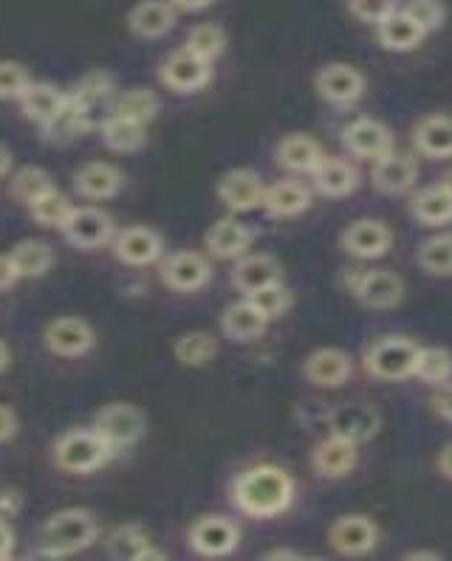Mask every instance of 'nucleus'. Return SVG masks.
Returning <instances> with one entry per match:
<instances>
[{"mask_svg":"<svg viewBox=\"0 0 452 561\" xmlns=\"http://www.w3.org/2000/svg\"><path fill=\"white\" fill-rule=\"evenodd\" d=\"M294 496H297L294 477L272 462L247 469L233 482L235 508L252 519H274V516L286 514Z\"/></svg>","mask_w":452,"mask_h":561,"instance_id":"1","label":"nucleus"},{"mask_svg":"<svg viewBox=\"0 0 452 561\" xmlns=\"http://www.w3.org/2000/svg\"><path fill=\"white\" fill-rule=\"evenodd\" d=\"M43 556L60 559L68 553H80L91 548L100 536V522L86 508H63L46 519L41 530Z\"/></svg>","mask_w":452,"mask_h":561,"instance_id":"2","label":"nucleus"},{"mask_svg":"<svg viewBox=\"0 0 452 561\" xmlns=\"http://www.w3.org/2000/svg\"><path fill=\"white\" fill-rule=\"evenodd\" d=\"M116 451L97 435V430H68L54 443V462L68 474H91L102 469Z\"/></svg>","mask_w":452,"mask_h":561,"instance_id":"3","label":"nucleus"},{"mask_svg":"<svg viewBox=\"0 0 452 561\" xmlns=\"http://www.w3.org/2000/svg\"><path fill=\"white\" fill-rule=\"evenodd\" d=\"M419 344L407 336H382L368 347L365 370L380 381H405L413 378Z\"/></svg>","mask_w":452,"mask_h":561,"instance_id":"4","label":"nucleus"},{"mask_svg":"<svg viewBox=\"0 0 452 561\" xmlns=\"http://www.w3.org/2000/svg\"><path fill=\"white\" fill-rule=\"evenodd\" d=\"M93 430H97V435H100L113 451H122L131 449L134 443L142 440V435H145L147 430V417L136 403H105V407L97 412V417H93Z\"/></svg>","mask_w":452,"mask_h":561,"instance_id":"5","label":"nucleus"},{"mask_svg":"<svg viewBox=\"0 0 452 561\" xmlns=\"http://www.w3.org/2000/svg\"><path fill=\"white\" fill-rule=\"evenodd\" d=\"M348 288L368 311H393L405 299V279L385 268L353 271L348 277Z\"/></svg>","mask_w":452,"mask_h":561,"instance_id":"6","label":"nucleus"},{"mask_svg":"<svg viewBox=\"0 0 452 561\" xmlns=\"http://www.w3.org/2000/svg\"><path fill=\"white\" fill-rule=\"evenodd\" d=\"M314 88H317L319 100H326L328 105H353L365 96V77L360 68L348 66V62H328L314 77Z\"/></svg>","mask_w":452,"mask_h":561,"instance_id":"7","label":"nucleus"},{"mask_svg":"<svg viewBox=\"0 0 452 561\" xmlns=\"http://www.w3.org/2000/svg\"><path fill=\"white\" fill-rule=\"evenodd\" d=\"M240 545V528L229 516L206 514L199 516L190 528V548L199 556H210V559H221L229 556Z\"/></svg>","mask_w":452,"mask_h":561,"instance_id":"8","label":"nucleus"},{"mask_svg":"<svg viewBox=\"0 0 452 561\" xmlns=\"http://www.w3.org/2000/svg\"><path fill=\"white\" fill-rule=\"evenodd\" d=\"M376 541H380V525L368 514L339 516L328 528V545L339 556H351V559L365 556L376 548Z\"/></svg>","mask_w":452,"mask_h":561,"instance_id":"9","label":"nucleus"},{"mask_svg":"<svg viewBox=\"0 0 452 561\" xmlns=\"http://www.w3.org/2000/svg\"><path fill=\"white\" fill-rule=\"evenodd\" d=\"M63 238L82 251L102 249L113 240V220L97 206H74L71 218L63 226Z\"/></svg>","mask_w":452,"mask_h":561,"instance_id":"10","label":"nucleus"},{"mask_svg":"<svg viewBox=\"0 0 452 561\" xmlns=\"http://www.w3.org/2000/svg\"><path fill=\"white\" fill-rule=\"evenodd\" d=\"M213 279V265L201 251H176L161 263V283L170 291L193 294Z\"/></svg>","mask_w":452,"mask_h":561,"instance_id":"11","label":"nucleus"},{"mask_svg":"<svg viewBox=\"0 0 452 561\" xmlns=\"http://www.w3.org/2000/svg\"><path fill=\"white\" fill-rule=\"evenodd\" d=\"M43 342L48 351L60 358H80L93 351L97 344V333L91 324L80 317H60L46 324L43 331Z\"/></svg>","mask_w":452,"mask_h":561,"instance_id":"12","label":"nucleus"},{"mask_svg":"<svg viewBox=\"0 0 452 561\" xmlns=\"http://www.w3.org/2000/svg\"><path fill=\"white\" fill-rule=\"evenodd\" d=\"M342 145H346V150L351 152L353 159L371 161L373 164L376 159L393 152V133L380 119L360 116L351 125H346V130H342Z\"/></svg>","mask_w":452,"mask_h":561,"instance_id":"13","label":"nucleus"},{"mask_svg":"<svg viewBox=\"0 0 452 561\" xmlns=\"http://www.w3.org/2000/svg\"><path fill=\"white\" fill-rule=\"evenodd\" d=\"M342 249L357 260H380L385 257L393 245V231L385 220L360 218L348 224V229L339 238Z\"/></svg>","mask_w":452,"mask_h":561,"instance_id":"14","label":"nucleus"},{"mask_svg":"<svg viewBox=\"0 0 452 561\" xmlns=\"http://www.w3.org/2000/svg\"><path fill=\"white\" fill-rule=\"evenodd\" d=\"M380 430L382 415L371 403H342V407H337L328 415V432L346 437V440L357 443V446L373 440V437L380 435Z\"/></svg>","mask_w":452,"mask_h":561,"instance_id":"15","label":"nucleus"},{"mask_svg":"<svg viewBox=\"0 0 452 561\" xmlns=\"http://www.w3.org/2000/svg\"><path fill=\"white\" fill-rule=\"evenodd\" d=\"M159 77L173 93H199L201 88H206L210 80H213V66L199 60L187 48H181V51H173L161 62Z\"/></svg>","mask_w":452,"mask_h":561,"instance_id":"16","label":"nucleus"},{"mask_svg":"<svg viewBox=\"0 0 452 561\" xmlns=\"http://www.w3.org/2000/svg\"><path fill=\"white\" fill-rule=\"evenodd\" d=\"M111 243L116 260L125 265H134V268L154 265L165 254V240H161V234L154 229H147V226H131V229L113 234Z\"/></svg>","mask_w":452,"mask_h":561,"instance_id":"17","label":"nucleus"},{"mask_svg":"<svg viewBox=\"0 0 452 561\" xmlns=\"http://www.w3.org/2000/svg\"><path fill=\"white\" fill-rule=\"evenodd\" d=\"M351 356L339 347H319V351L308 353L306 362H303V376L319 390H337L351 378Z\"/></svg>","mask_w":452,"mask_h":561,"instance_id":"18","label":"nucleus"},{"mask_svg":"<svg viewBox=\"0 0 452 561\" xmlns=\"http://www.w3.org/2000/svg\"><path fill=\"white\" fill-rule=\"evenodd\" d=\"M357 462H360V446L346 440V437L331 435V432L312 451L314 471L319 477H326V480H342V477H348L357 469Z\"/></svg>","mask_w":452,"mask_h":561,"instance_id":"19","label":"nucleus"},{"mask_svg":"<svg viewBox=\"0 0 452 561\" xmlns=\"http://www.w3.org/2000/svg\"><path fill=\"white\" fill-rule=\"evenodd\" d=\"M263 179L249 167H238L229 170L224 179L218 181V198L229 211H252L263 204Z\"/></svg>","mask_w":452,"mask_h":561,"instance_id":"20","label":"nucleus"},{"mask_svg":"<svg viewBox=\"0 0 452 561\" xmlns=\"http://www.w3.org/2000/svg\"><path fill=\"white\" fill-rule=\"evenodd\" d=\"M371 181L376 186V192H382V195H405L419 181V164H416L413 156L393 150L387 156H382V159L373 161Z\"/></svg>","mask_w":452,"mask_h":561,"instance_id":"21","label":"nucleus"},{"mask_svg":"<svg viewBox=\"0 0 452 561\" xmlns=\"http://www.w3.org/2000/svg\"><path fill=\"white\" fill-rule=\"evenodd\" d=\"M252 240V229L247 224H240L238 218H221L204 234L206 251L218 260H240L244 254H249Z\"/></svg>","mask_w":452,"mask_h":561,"instance_id":"22","label":"nucleus"},{"mask_svg":"<svg viewBox=\"0 0 452 561\" xmlns=\"http://www.w3.org/2000/svg\"><path fill=\"white\" fill-rule=\"evenodd\" d=\"M176 26V7L170 0H139L127 12V28L142 41H159Z\"/></svg>","mask_w":452,"mask_h":561,"instance_id":"23","label":"nucleus"},{"mask_svg":"<svg viewBox=\"0 0 452 561\" xmlns=\"http://www.w3.org/2000/svg\"><path fill=\"white\" fill-rule=\"evenodd\" d=\"M122 184H125V179H122L120 167L108 164V161H88L74 172V190L88 201L116 198Z\"/></svg>","mask_w":452,"mask_h":561,"instance_id":"24","label":"nucleus"},{"mask_svg":"<svg viewBox=\"0 0 452 561\" xmlns=\"http://www.w3.org/2000/svg\"><path fill=\"white\" fill-rule=\"evenodd\" d=\"M267 328L269 319L263 317L247 297L240 299V302H233L229 308H224V313H221V333H224L229 342H255V339H260L267 333Z\"/></svg>","mask_w":452,"mask_h":561,"instance_id":"25","label":"nucleus"},{"mask_svg":"<svg viewBox=\"0 0 452 561\" xmlns=\"http://www.w3.org/2000/svg\"><path fill=\"white\" fill-rule=\"evenodd\" d=\"M323 159H326V150L306 133H289L278 145V164L297 175H312L323 164Z\"/></svg>","mask_w":452,"mask_h":561,"instance_id":"26","label":"nucleus"},{"mask_svg":"<svg viewBox=\"0 0 452 561\" xmlns=\"http://www.w3.org/2000/svg\"><path fill=\"white\" fill-rule=\"evenodd\" d=\"M280 279H283V268H280V260L272 257V254H244L233 271V285L244 297L272 283H280Z\"/></svg>","mask_w":452,"mask_h":561,"instance_id":"27","label":"nucleus"},{"mask_svg":"<svg viewBox=\"0 0 452 561\" xmlns=\"http://www.w3.org/2000/svg\"><path fill=\"white\" fill-rule=\"evenodd\" d=\"M260 206L267 209L269 218H297V215H303L312 206V192H308V186L303 181H278V184L267 186L263 204Z\"/></svg>","mask_w":452,"mask_h":561,"instance_id":"28","label":"nucleus"},{"mask_svg":"<svg viewBox=\"0 0 452 561\" xmlns=\"http://www.w3.org/2000/svg\"><path fill=\"white\" fill-rule=\"evenodd\" d=\"M413 145L432 161L452 159V116H444V113L425 116L413 130Z\"/></svg>","mask_w":452,"mask_h":561,"instance_id":"29","label":"nucleus"},{"mask_svg":"<svg viewBox=\"0 0 452 561\" xmlns=\"http://www.w3.org/2000/svg\"><path fill=\"white\" fill-rule=\"evenodd\" d=\"M312 179L319 195H326V198H348L360 186L357 167L346 159H331V156L323 159V164L312 172Z\"/></svg>","mask_w":452,"mask_h":561,"instance_id":"30","label":"nucleus"},{"mask_svg":"<svg viewBox=\"0 0 452 561\" xmlns=\"http://www.w3.org/2000/svg\"><path fill=\"white\" fill-rule=\"evenodd\" d=\"M63 102H66V93H63L57 85H52V82H32L21 96L23 116L41 127H46L48 122L57 116Z\"/></svg>","mask_w":452,"mask_h":561,"instance_id":"31","label":"nucleus"},{"mask_svg":"<svg viewBox=\"0 0 452 561\" xmlns=\"http://www.w3.org/2000/svg\"><path fill=\"white\" fill-rule=\"evenodd\" d=\"M410 215L421 226H430V229L452 224V195L441 184L425 186L410 201Z\"/></svg>","mask_w":452,"mask_h":561,"instance_id":"32","label":"nucleus"},{"mask_svg":"<svg viewBox=\"0 0 452 561\" xmlns=\"http://www.w3.org/2000/svg\"><path fill=\"white\" fill-rule=\"evenodd\" d=\"M91 127V107L86 102H80L74 93H66V102L63 107L57 111L52 122H48L43 130H46L48 139L54 141H68V139H77L82 133Z\"/></svg>","mask_w":452,"mask_h":561,"instance_id":"33","label":"nucleus"},{"mask_svg":"<svg viewBox=\"0 0 452 561\" xmlns=\"http://www.w3.org/2000/svg\"><path fill=\"white\" fill-rule=\"evenodd\" d=\"M376 37H380L385 51L405 54V51H413V48H419L427 34L421 32V28L416 26L405 12L396 9L387 21H382L380 26H376Z\"/></svg>","mask_w":452,"mask_h":561,"instance_id":"34","label":"nucleus"},{"mask_svg":"<svg viewBox=\"0 0 452 561\" xmlns=\"http://www.w3.org/2000/svg\"><path fill=\"white\" fill-rule=\"evenodd\" d=\"M102 141H105L108 150L113 152H136L142 150L147 141V125L111 113V116L102 122Z\"/></svg>","mask_w":452,"mask_h":561,"instance_id":"35","label":"nucleus"},{"mask_svg":"<svg viewBox=\"0 0 452 561\" xmlns=\"http://www.w3.org/2000/svg\"><path fill=\"white\" fill-rule=\"evenodd\" d=\"M14 268H18V277L21 279H37L43 274H48V268L54 265V251L52 245L43 243V240H21L9 251Z\"/></svg>","mask_w":452,"mask_h":561,"instance_id":"36","label":"nucleus"},{"mask_svg":"<svg viewBox=\"0 0 452 561\" xmlns=\"http://www.w3.org/2000/svg\"><path fill=\"white\" fill-rule=\"evenodd\" d=\"M108 545H111V556H116V559H165V553L150 548L154 541H150V536H147L139 525H122V528H116Z\"/></svg>","mask_w":452,"mask_h":561,"instance_id":"37","label":"nucleus"},{"mask_svg":"<svg viewBox=\"0 0 452 561\" xmlns=\"http://www.w3.org/2000/svg\"><path fill=\"white\" fill-rule=\"evenodd\" d=\"M173 353L179 358L181 367H206V364L213 362L215 353H218V342H215L213 333L206 331H190V333H181L173 344Z\"/></svg>","mask_w":452,"mask_h":561,"instance_id":"38","label":"nucleus"},{"mask_svg":"<svg viewBox=\"0 0 452 561\" xmlns=\"http://www.w3.org/2000/svg\"><path fill=\"white\" fill-rule=\"evenodd\" d=\"M416 263L430 277H452V231H441L425 240L416 251Z\"/></svg>","mask_w":452,"mask_h":561,"instance_id":"39","label":"nucleus"},{"mask_svg":"<svg viewBox=\"0 0 452 561\" xmlns=\"http://www.w3.org/2000/svg\"><path fill=\"white\" fill-rule=\"evenodd\" d=\"M413 378L441 387L452 381V353L447 347H419L416 364H413Z\"/></svg>","mask_w":452,"mask_h":561,"instance_id":"40","label":"nucleus"},{"mask_svg":"<svg viewBox=\"0 0 452 561\" xmlns=\"http://www.w3.org/2000/svg\"><path fill=\"white\" fill-rule=\"evenodd\" d=\"M113 113L125 116V119L142 122V125H150L159 116V96L154 91H147V88H131L116 100Z\"/></svg>","mask_w":452,"mask_h":561,"instance_id":"41","label":"nucleus"},{"mask_svg":"<svg viewBox=\"0 0 452 561\" xmlns=\"http://www.w3.org/2000/svg\"><path fill=\"white\" fill-rule=\"evenodd\" d=\"M187 51L195 54L199 60L210 62L213 66L226 48V34L218 23H199L193 32L187 34Z\"/></svg>","mask_w":452,"mask_h":561,"instance_id":"42","label":"nucleus"},{"mask_svg":"<svg viewBox=\"0 0 452 561\" xmlns=\"http://www.w3.org/2000/svg\"><path fill=\"white\" fill-rule=\"evenodd\" d=\"M29 211H32L34 224L46 226V229H63L66 220L71 218L74 204L63 195L60 190H48L43 198H37L32 206H29Z\"/></svg>","mask_w":452,"mask_h":561,"instance_id":"43","label":"nucleus"},{"mask_svg":"<svg viewBox=\"0 0 452 561\" xmlns=\"http://www.w3.org/2000/svg\"><path fill=\"white\" fill-rule=\"evenodd\" d=\"M48 190H54V181L41 167H23L14 172L12 179V198L21 201L23 206H32L34 201L43 198Z\"/></svg>","mask_w":452,"mask_h":561,"instance_id":"44","label":"nucleus"},{"mask_svg":"<svg viewBox=\"0 0 452 561\" xmlns=\"http://www.w3.org/2000/svg\"><path fill=\"white\" fill-rule=\"evenodd\" d=\"M247 299L255 305V308H258L260 313H263V317L269 319V322L278 317H283V313H286L294 302L292 291H289L286 285H283V279H280V283L267 285V288H260V291L249 294Z\"/></svg>","mask_w":452,"mask_h":561,"instance_id":"45","label":"nucleus"},{"mask_svg":"<svg viewBox=\"0 0 452 561\" xmlns=\"http://www.w3.org/2000/svg\"><path fill=\"white\" fill-rule=\"evenodd\" d=\"M402 12L410 18L416 26L421 28L425 34L439 32L447 21V7L444 0H410Z\"/></svg>","mask_w":452,"mask_h":561,"instance_id":"46","label":"nucleus"},{"mask_svg":"<svg viewBox=\"0 0 452 561\" xmlns=\"http://www.w3.org/2000/svg\"><path fill=\"white\" fill-rule=\"evenodd\" d=\"M29 85L32 77L21 62L0 60V100H21Z\"/></svg>","mask_w":452,"mask_h":561,"instance_id":"47","label":"nucleus"},{"mask_svg":"<svg viewBox=\"0 0 452 561\" xmlns=\"http://www.w3.org/2000/svg\"><path fill=\"white\" fill-rule=\"evenodd\" d=\"M113 80L105 71H91L88 77H82L80 85L74 88V96L80 102H86L88 107H93L97 102H102L105 96H111Z\"/></svg>","mask_w":452,"mask_h":561,"instance_id":"48","label":"nucleus"},{"mask_svg":"<svg viewBox=\"0 0 452 561\" xmlns=\"http://www.w3.org/2000/svg\"><path fill=\"white\" fill-rule=\"evenodd\" d=\"M348 7H351L353 18H360L362 23L380 26L396 12V0H348Z\"/></svg>","mask_w":452,"mask_h":561,"instance_id":"49","label":"nucleus"},{"mask_svg":"<svg viewBox=\"0 0 452 561\" xmlns=\"http://www.w3.org/2000/svg\"><path fill=\"white\" fill-rule=\"evenodd\" d=\"M432 410L439 412L447 423H452V383H441L436 398H432Z\"/></svg>","mask_w":452,"mask_h":561,"instance_id":"50","label":"nucleus"},{"mask_svg":"<svg viewBox=\"0 0 452 561\" xmlns=\"http://www.w3.org/2000/svg\"><path fill=\"white\" fill-rule=\"evenodd\" d=\"M14 435H18V415H14V410L0 403V443L12 440Z\"/></svg>","mask_w":452,"mask_h":561,"instance_id":"51","label":"nucleus"},{"mask_svg":"<svg viewBox=\"0 0 452 561\" xmlns=\"http://www.w3.org/2000/svg\"><path fill=\"white\" fill-rule=\"evenodd\" d=\"M14 530H12V525H9L7 519H3V516H0V561L3 559H12V553H14Z\"/></svg>","mask_w":452,"mask_h":561,"instance_id":"52","label":"nucleus"},{"mask_svg":"<svg viewBox=\"0 0 452 561\" xmlns=\"http://www.w3.org/2000/svg\"><path fill=\"white\" fill-rule=\"evenodd\" d=\"M18 279H21V277H18V268H14L12 257H9V254H0V291L12 288Z\"/></svg>","mask_w":452,"mask_h":561,"instance_id":"53","label":"nucleus"},{"mask_svg":"<svg viewBox=\"0 0 452 561\" xmlns=\"http://www.w3.org/2000/svg\"><path fill=\"white\" fill-rule=\"evenodd\" d=\"M21 508V494H14V491H0V516L9 519L12 514H18Z\"/></svg>","mask_w":452,"mask_h":561,"instance_id":"54","label":"nucleus"},{"mask_svg":"<svg viewBox=\"0 0 452 561\" xmlns=\"http://www.w3.org/2000/svg\"><path fill=\"white\" fill-rule=\"evenodd\" d=\"M436 466H439V474L452 482V440L447 446H441L439 457H436Z\"/></svg>","mask_w":452,"mask_h":561,"instance_id":"55","label":"nucleus"},{"mask_svg":"<svg viewBox=\"0 0 452 561\" xmlns=\"http://www.w3.org/2000/svg\"><path fill=\"white\" fill-rule=\"evenodd\" d=\"M170 3L181 12H204V9L213 7L215 0H170Z\"/></svg>","mask_w":452,"mask_h":561,"instance_id":"56","label":"nucleus"},{"mask_svg":"<svg viewBox=\"0 0 452 561\" xmlns=\"http://www.w3.org/2000/svg\"><path fill=\"white\" fill-rule=\"evenodd\" d=\"M263 559H272V561H297L303 559V553H297V550H286V548H278V550H269Z\"/></svg>","mask_w":452,"mask_h":561,"instance_id":"57","label":"nucleus"},{"mask_svg":"<svg viewBox=\"0 0 452 561\" xmlns=\"http://www.w3.org/2000/svg\"><path fill=\"white\" fill-rule=\"evenodd\" d=\"M405 559L407 561H436V559H441V553L439 550H407L405 553Z\"/></svg>","mask_w":452,"mask_h":561,"instance_id":"58","label":"nucleus"},{"mask_svg":"<svg viewBox=\"0 0 452 561\" xmlns=\"http://www.w3.org/2000/svg\"><path fill=\"white\" fill-rule=\"evenodd\" d=\"M9 170H12V150L0 145V179H3Z\"/></svg>","mask_w":452,"mask_h":561,"instance_id":"59","label":"nucleus"},{"mask_svg":"<svg viewBox=\"0 0 452 561\" xmlns=\"http://www.w3.org/2000/svg\"><path fill=\"white\" fill-rule=\"evenodd\" d=\"M9 364H12V351H9V344L0 339V373L7 370Z\"/></svg>","mask_w":452,"mask_h":561,"instance_id":"60","label":"nucleus"},{"mask_svg":"<svg viewBox=\"0 0 452 561\" xmlns=\"http://www.w3.org/2000/svg\"><path fill=\"white\" fill-rule=\"evenodd\" d=\"M439 184H441V186H444V190H447V192H450V195H452V170H447V172H444V175H441V181H439Z\"/></svg>","mask_w":452,"mask_h":561,"instance_id":"61","label":"nucleus"}]
</instances>
